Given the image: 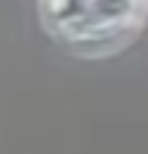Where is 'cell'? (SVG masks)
I'll list each match as a JSON object with an SVG mask.
<instances>
[{
	"instance_id": "obj_1",
	"label": "cell",
	"mask_w": 148,
	"mask_h": 154,
	"mask_svg": "<svg viewBox=\"0 0 148 154\" xmlns=\"http://www.w3.org/2000/svg\"><path fill=\"white\" fill-rule=\"evenodd\" d=\"M53 40L86 59L123 49L148 22V0H37Z\"/></svg>"
}]
</instances>
